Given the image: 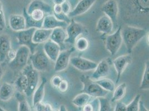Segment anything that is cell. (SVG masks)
Returning a JSON list of instances; mask_svg holds the SVG:
<instances>
[{
	"mask_svg": "<svg viewBox=\"0 0 149 111\" xmlns=\"http://www.w3.org/2000/svg\"><path fill=\"white\" fill-rule=\"evenodd\" d=\"M118 8L126 25L149 28V0H120Z\"/></svg>",
	"mask_w": 149,
	"mask_h": 111,
	"instance_id": "6da1fadb",
	"label": "cell"
},
{
	"mask_svg": "<svg viewBox=\"0 0 149 111\" xmlns=\"http://www.w3.org/2000/svg\"><path fill=\"white\" fill-rule=\"evenodd\" d=\"M148 32L146 29L130 25H125L121 28L123 41L129 53L131 54L137 44L146 36Z\"/></svg>",
	"mask_w": 149,
	"mask_h": 111,
	"instance_id": "7a4b0ae2",
	"label": "cell"
},
{
	"mask_svg": "<svg viewBox=\"0 0 149 111\" xmlns=\"http://www.w3.org/2000/svg\"><path fill=\"white\" fill-rule=\"evenodd\" d=\"M80 80L83 85L81 92L85 93L92 97L100 98L105 97L109 92L102 89L99 85L86 74H82Z\"/></svg>",
	"mask_w": 149,
	"mask_h": 111,
	"instance_id": "3957f363",
	"label": "cell"
},
{
	"mask_svg": "<svg viewBox=\"0 0 149 111\" xmlns=\"http://www.w3.org/2000/svg\"><path fill=\"white\" fill-rule=\"evenodd\" d=\"M29 60L33 68L38 72H46L51 68V60L44 52L43 48L36 49L31 54Z\"/></svg>",
	"mask_w": 149,
	"mask_h": 111,
	"instance_id": "277c9868",
	"label": "cell"
},
{
	"mask_svg": "<svg viewBox=\"0 0 149 111\" xmlns=\"http://www.w3.org/2000/svg\"><path fill=\"white\" fill-rule=\"evenodd\" d=\"M31 51L29 47L21 46L16 50V55L15 59L9 62L8 66L13 71H20L28 65Z\"/></svg>",
	"mask_w": 149,
	"mask_h": 111,
	"instance_id": "5b68a950",
	"label": "cell"
},
{
	"mask_svg": "<svg viewBox=\"0 0 149 111\" xmlns=\"http://www.w3.org/2000/svg\"><path fill=\"white\" fill-rule=\"evenodd\" d=\"M22 73L26 76L28 80V87L25 95L27 97H30L38 86L40 82L39 72L33 68L30 63L28 64L22 70Z\"/></svg>",
	"mask_w": 149,
	"mask_h": 111,
	"instance_id": "8992f818",
	"label": "cell"
},
{
	"mask_svg": "<svg viewBox=\"0 0 149 111\" xmlns=\"http://www.w3.org/2000/svg\"><path fill=\"white\" fill-rule=\"evenodd\" d=\"M121 28V27L119 26L116 31L108 35L106 38V49L111 56L115 55L118 53L123 42Z\"/></svg>",
	"mask_w": 149,
	"mask_h": 111,
	"instance_id": "52a82bcc",
	"label": "cell"
},
{
	"mask_svg": "<svg viewBox=\"0 0 149 111\" xmlns=\"http://www.w3.org/2000/svg\"><path fill=\"white\" fill-rule=\"evenodd\" d=\"M36 28H31L25 29L22 31L17 32L15 33V37L17 40L18 44L20 46H25L29 48L31 54L34 53L38 44L32 42V37Z\"/></svg>",
	"mask_w": 149,
	"mask_h": 111,
	"instance_id": "ba28073f",
	"label": "cell"
},
{
	"mask_svg": "<svg viewBox=\"0 0 149 111\" xmlns=\"http://www.w3.org/2000/svg\"><path fill=\"white\" fill-rule=\"evenodd\" d=\"M66 31L68 37L65 41V43L74 44L76 40L85 32V28L82 24L72 19L66 27Z\"/></svg>",
	"mask_w": 149,
	"mask_h": 111,
	"instance_id": "9c48e42d",
	"label": "cell"
},
{
	"mask_svg": "<svg viewBox=\"0 0 149 111\" xmlns=\"http://www.w3.org/2000/svg\"><path fill=\"white\" fill-rule=\"evenodd\" d=\"M112 64V61L110 58L102 60L97 63L95 71L91 75V78L96 81L107 77L110 74Z\"/></svg>",
	"mask_w": 149,
	"mask_h": 111,
	"instance_id": "30bf717a",
	"label": "cell"
},
{
	"mask_svg": "<svg viewBox=\"0 0 149 111\" xmlns=\"http://www.w3.org/2000/svg\"><path fill=\"white\" fill-rule=\"evenodd\" d=\"M75 51L74 47L69 49L61 51L55 61L54 71L56 72H61L68 67L72 53Z\"/></svg>",
	"mask_w": 149,
	"mask_h": 111,
	"instance_id": "8fae6325",
	"label": "cell"
},
{
	"mask_svg": "<svg viewBox=\"0 0 149 111\" xmlns=\"http://www.w3.org/2000/svg\"><path fill=\"white\" fill-rule=\"evenodd\" d=\"M70 63L74 67L81 72H87L93 70L96 68L97 65L96 62L80 56L71 57Z\"/></svg>",
	"mask_w": 149,
	"mask_h": 111,
	"instance_id": "7c38bea8",
	"label": "cell"
},
{
	"mask_svg": "<svg viewBox=\"0 0 149 111\" xmlns=\"http://www.w3.org/2000/svg\"><path fill=\"white\" fill-rule=\"evenodd\" d=\"M101 11L111 20L113 25H116L119 13L118 3L116 0H107L102 5Z\"/></svg>",
	"mask_w": 149,
	"mask_h": 111,
	"instance_id": "4fadbf2b",
	"label": "cell"
},
{
	"mask_svg": "<svg viewBox=\"0 0 149 111\" xmlns=\"http://www.w3.org/2000/svg\"><path fill=\"white\" fill-rule=\"evenodd\" d=\"M132 61V57L130 53L118 56L112 61V65L117 73L116 83H118L125 70Z\"/></svg>",
	"mask_w": 149,
	"mask_h": 111,
	"instance_id": "5bb4252c",
	"label": "cell"
},
{
	"mask_svg": "<svg viewBox=\"0 0 149 111\" xmlns=\"http://www.w3.org/2000/svg\"><path fill=\"white\" fill-rule=\"evenodd\" d=\"M97 0H80L77 5L68 15L70 18H74L87 12L93 6Z\"/></svg>",
	"mask_w": 149,
	"mask_h": 111,
	"instance_id": "9a60e30c",
	"label": "cell"
},
{
	"mask_svg": "<svg viewBox=\"0 0 149 111\" xmlns=\"http://www.w3.org/2000/svg\"><path fill=\"white\" fill-rule=\"evenodd\" d=\"M68 37L66 29L62 27L56 28L52 30L50 40L57 43L60 47L61 51L65 49V41Z\"/></svg>",
	"mask_w": 149,
	"mask_h": 111,
	"instance_id": "2e32d148",
	"label": "cell"
},
{
	"mask_svg": "<svg viewBox=\"0 0 149 111\" xmlns=\"http://www.w3.org/2000/svg\"><path fill=\"white\" fill-rule=\"evenodd\" d=\"M68 24L65 21L58 20L54 15H49L45 17L42 28L49 30H54L56 28H66Z\"/></svg>",
	"mask_w": 149,
	"mask_h": 111,
	"instance_id": "e0dca14e",
	"label": "cell"
},
{
	"mask_svg": "<svg viewBox=\"0 0 149 111\" xmlns=\"http://www.w3.org/2000/svg\"><path fill=\"white\" fill-rule=\"evenodd\" d=\"M113 28V24L111 20L106 15L100 17L96 24V30L98 32L110 35L111 33Z\"/></svg>",
	"mask_w": 149,
	"mask_h": 111,
	"instance_id": "ac0fdd59",
	"label": "cell"
},
{
	"mask_svg": "<svg viewBox=\"0 0 149 111\" xmlns=\"http://www.w3.org/2000/svg\"><path fill=\"white\" fill-rule=\"evenodd\" d=\"M44 52L52 62H55L61 52L59 45L49 40L44 44L43 47Z\"/></svg>",
	"mask_w": 149,
	"mask_h": 111,
	"instance_id": "d6986e66",
	"label": "cell"
},
{
	"mask_svg": "<svg viewBox=\"0 0 149 111\" xmlns=\"http://www.w3.org/2000/svg\"><path fill=\"white\" fill-rule=\"evenodd\" d=\"M8 22L11 30L16 32L26 29L25 17L22 15H11L9 17Z\"/></svg>",
	"mask_w": 149,
	"mask_h": 111,
	"instance_id": "ffe728a7",
	"label": "cell"
},
{
	"mask_svg": "<svg viewBox=\"0 0 149 111\" xmlns=\"http://www.w3.org/2000/svg\"><path fill=\"white\" fill-rule=\"evenodd\" d=\"M11 49V41L9 36L6 34L0 35V63L6 61L7 54Z\"/></svg>",
	"mask_w": 149,
	"mask_h": 111,
	"instance_id": "44dd1931",
	"label": "cell"
},
{
	"mask_svg": "<svg viewBox=\"0 0 149 111\" xmlns=\"http://www.w3.org/2000/svg\"><path fill=\"white\" fill-rule=\"evenodd\" d=\"M38 9L43 11L45 13L50 14L53 11L52 7L42 0H33L29 5L26 11L29 15L34 10Z\"/></svg>",
	"mask_w": 149,
	"mask_h": 111,
	"instance_id": "7402d4cb",
	"label": "cell"
},
{
	"mask_svg": "<svg viewBox=\"0 0 149 111\" xmlns=\"http://www.w3.org/2000/svg\"><path fill=\"white\" fill-rule=\"evenodd\" d=\"M52 31V30L43 28L36 29L32 37V42L37 44L45 43L50 40Z\"/></svg>",
	"mask_w": 149,
	"mask_h": 111,
	"instance_id": "603a6c76",
	"label": "cell"
},
{
	"mask_svg": "<svg viewBox=\"0 0 149 111\" xmlns=\"http://www.w3.org/2000/svg\"><path fill=\"white\" fill-rule=\"evenodd\" d=\"M47 82V79L45 77L42 78L41 82L37 86L36 89L32 94V105L33 106L38 103L42 102L45 97V86Z\"/></svg>",
	"mask_w": 149,
	"mask_h": 111,
	"instance_id": "cb8c5ba5",
	"label": "cell"
},
{
	"mask_svg": "<svg viewBox=\"0 0 149 111\" xmlns=\"http://www.w3.org/2000/svg\"><path fill=\"white\" fill-rule=\"evenodd\" d=\"M15 87L13 85L4 82L0 87V99L2 101L7 102L10 100L15 94Z\"/></svg>",
	"mask_w": 149,
	"mask_h": 111,
	"instance_id": "d4e9b609",
	"label": "cell"
},
{
	"mask_svg": "<svg viewBox=\"0 0 149 111\" xmlns=\"http://www.w3.org/2000/svg\"><path fill=\"white\" fill-rule=\"evenodd\" d=\"M92 97L85 93L81 92L76 95L72 100L73 105L77 107H83L91 101Z\"/></svg>",
	"mask_w": 149,
	"mask_h": 111,
	"instance_id": "484cf974",
	"label": "cell"
},
{
	"mask_svg": "<svg viewBox=\"0 0 149 111\" xmlns=\"http://www.w3.org/2000/svg\"><path fill=\"white\" fill-rule=\"evenodd\" d=\"M127 84L123 82L119 85L117 87H115L111 99L112 102H115L120 101L121 99L124 97L126 93Z\"/></svg>",
	"mask_w": 149,
	"mask_h": 111,
	"instance_id": "4316f807",
	"label": "cell"
},
{
	"mask_svg": "<svg viewBox=\"0 0 149 111\" xmlns=\"http://www.w3.org/2000/svg\"><path fill=\"white\" fill-rule=\"evenodd\" d=\"M15 87L18 92L25 94L28 87V80L25 74L21 73L17 77L15 82Z\"/></svg>",
	"mask_w": 149,
	"mask_h": 111,
	"instance_id": "83f0119b",
	"label": "cell"
},
{
	"mask_svg": "<svg viewBox=\"0 0 149 111\" xmlns=\"http://www.w3.org/2000/svg\"><path fill=\"white\" fill-rule=\"evenodd\" d=\"M16 97L18 101V111H31V108L29 103L26 99V96L23 93L17 92L16 93Z\"/></svg>",
	"mask_w": 149,
	"mask_h": 111,
	"instance_id": "f1b7e54d",
	"label": "cell"
},
{
	"mask_svg": "<svg viewBox=\"0 0 149 111\" xmlns=\"http://www.w3.org/2000/svg\"><path fill=\"white\" fill-rule=\"evenodd\" d=\"M25 17V21H26V28H41L42 27V21H36L31 18L30 15H29L26 9L24 8V13L22 15Z\"/></svg>",
	"mask_w": 149,
	"mask_h": 111,
	"instance_id": "f546056e",
	"label": "cell"
},
{
	"mask_svg": "<svg viewBox=\"0 0 149 111\" xmlns=\"http://www.w3.org/2000/svg\"><path fill=\"white\" fill-rule=\"evenodd\" d=\"M74 46L75 50H77L79 52H84L88 49L90 43L86 37L81 36L78 37L76 40Z\"/></svg>",
	"mask_w": 149,
	"mask_h": 111,
	"instance_id": "4dcf8cb0",
	"label": "cell"
},
{
	"mask_svg": "<svg viewBox=\"0 0 149 111\" xmlns=\"http://www.w3.org/2000/svg\"><path fill=\"white\" fill-rule=\"evenodd\" d=\"M149 88V62L147 60L145 62V68L143 77L140 83V88L142 90H148Z\"/></svg>",
	"mask_w": 149,
	"mask_h": 111,
	"instance_id": "1f68e13d",
	"label": "cell"
},
{
	"mask_svg": "<svg viewBox=\"0 0 149 111\" xmlns=\"http://www.w3.org/2000/svg\"><path fill=\"white\" fill-rule=\"evenodd\" d=\"M96 82L102 89L109 92H113L116 87L113 81L109 78H102L99 80H96Z\"/></svg>",
	"mask_w": 149,
	"mask_h": 111,
	"instance_id": "d6a6232c",
	"label": "cell"
},
{
	"mask_svg": "<svg viewBox=\"0 0 149 111\" xmlns=\"http://www.w3.org/2000/svg\"><path fill=\"white\" fill-rule=\"evenodd\" d=\"M99 101L98 98L91 101L82 108V111H99Z\"/></svg>",
	"mask_w": 149,
	"mask_h": 111,
	"instance_id": "836d02e7",
	"label": "cell"
},
{
	"mask_svg": "<svg viewBox=\"0 0 149 111\" xmlns=\"http://www.w3.org/2000/svg\"><path fill=\"white\" fill-rule=\"evenodd\" d=\"M141 94H137L129 105H126L127 111H138L139 109V103L141 100Z\"/></svg>",
	"mask_w": 149,
	"mask_h": 111,
	"instance_id": "e575fe53",
	"label": "cell"
},
{
	"mask_svg": "<svg viewBox=\"0 0 149 111\" xmlns=\"http://www.w3.org/2000/svg\"><path fill=\"white\" fill-rule=\"evenodd\" d=\"M99 101V111H112L110 100L105 97L98 98Z\"/></svg>",
	"mask_w": 149,
	"mask_h": 111,
	"instance_id": "d590c367",
	"label": "cell"
},
{
	"mask_svg": "<svg viewBox=\"0 0 149 111\" xmlns=\"http://www.w3.org/2000/svg\"><path fill=\"white\" fill-rule=\"evenodd\" d=\"M30 15L32 19L36 21H42L46 16V13L41 10L36 9L33 10Z\"/></svg>",
	"mask_w": 149,
	"mask_h": 111,
	"instance_id": "8d00e7d4",
	"label": "cell"
},
{
	"mask_svg": "<svg viewBox=\"0 0 149 111\" xmlns=\"http://www.w3.org/2000/svg\"><path fill=\"white\" fill-rule=\"evenodd\" d=\"M35 111H51L53 108L49 103H45L41 102L33 106Z\"/></svg>",
	"mask_w": 149,
	"mask_h": 111,
	"instance_id": "74e56055",
	"label": "cell"
},
{
	"mask_svg": "<svg viewBox=\"0 0 149 111\" xmlns=\"http://www.w3.org/2000/svg\"><path fill=\"white\" fill-rule=\"evenodd\" d=\"M6 26V19L3 10V6L0 1V31H3Z\"/></svg>",
	"mask_w": 149,
	"mask_h": 111,
	"instance_id": "f35d334b",
	"label": "cell"
},
{
	"mask_svg": "<svg viewBox=\"0 0 149 111\" xmlns=\"http://www.w3.org/2000/svg\"><path fill=\"white\" fill-rule=\"evenodd\" d=\"M61 5L62 8V12L65 15L68 16L69 13L72 11V7L70 3L68 2V1L66 0Z\"/></svg>",
	"mask_w": 149,
	"mask_h": 111,
	"instance_id": "ab89813d",
	"label": "cell"
},
{
	"mask_svg": "<svg viewBox=\"0 0 149 111\" xmlns=\"http://www.w3.org/2000/svg\"><path fill=\"white\" fill-rule=\"evenodd\" d=\"M62 80V77L58 75L54 76L51 79V84L54 87L58 88Z\"/></svg>",
	"mask_w": 149,
	"mask_h": 111,
	"instance_id": "60d3db41",
	"label": "cell"
},
{
	"mask_svg": "<svg viewBox=\"0 0 149 111\" xmlns=\"http://www.w3.org/2000/svg\"><path fill=\"white\" fill-rule=\"evenodd\" d=\"M68 87H69V85H68V82L66 80H62L61 83L60 84L59 86L57 88L61 92L64 93L68 91Z\"/></svg>",
	"mask_w": 149,
	"mask_h": 111,
	"instance_id": "b9f144b4",
	"label": "cell"
},
{
	"mask_svg": "<svg viewBox=\"0 0 149 111\" xmlns=\"http://www.w3.org/2000/svg\"><path fill=\"white\" fill-rule=\"evenodd\" d=\"M114 111H127L126 105L121 101H118L115 105Z\"/></svg>",
	"mask_w": 149,
	"mask_h": 111,
	"instance_id": "7bdbcfd3",
	"label": "cell"
},
{
	"mask_svg": "<svg viewBox=\"0 0 149 111\" xmlns=\"http://www.w3.org/2000/svg\"><path fill=\"white\" fill-rule=\"evenodd\" d=\"M16 55V50L11 49L8 52L7 54L6 60H8L9 62H11L15 59Z\"/></svg>",
	"mask_w": 149,
	"mask_h": 111,
	"instance_id": "ee69618b",
	"label": "cell"
},
{
	"mask_svg": "<svg viewBox=\"0 0 149 111\" xmlns=\"http://www.w3.org/2000/svg\"><path fill=\"white\" fill-rule=\"evenodd\" d=\"M53 11L54 13L55 16L58 15L62 13V8L61 5H54V7H52Z\"/></svg>",
	"mask_w": 149,
	"mask_h": 111,
	"instance_id": "f6af8a7d",
	"label": "cell"
},
{
	"mask_svg": "<svg viewBox=\"0 0 149 111\" xmlns=\"http://www.w3.org/2000/svg\"><path fill=\"white\" fill-rule=\"evenodd\" d=\"M138 111H149V110L145 107V105H144V103L141 100H140V103H139V109Z\"/></svg>",
	"mask_w": 149,
	"mask_h": 111,
	"instance_id": "bcb514c9",
	"label": "cell"
},
{
	"mask_svg": "<svg viewBox=\"0 0 149 111\" xmlns=\"http://www.w3.org/2000/svg\"><path fill=\"white\" fill-rule=\"evenodd\" d=\"M66 0H53L54 5H61Z\"/></svg>",
	"mask_w": 149,
	"mask_h": 111,
	"instance_id": "7dc6e473",
	"label": "cell"
},
{
	"mask_svg": "<svg viewBox=\"0 0 149 111\" xmlns=\"http://www.w3.org/2000/svg\"><path fill=\"white\" fill-rule=\"evenodd\" d=\"M68 111L67 110L66 107L64 105H61L60 107V111Z\"/></svg>",
	"mask_w": 149,
	"mask_h": 111,
	"instance_id": "c3c4849f",
	"label": "cell"
},
{
	"mask_svg": "<svg viewBox=\"0 0 149 111\" xmlns=\"http://www.w3.org/2000/svg\"><path fill=\"white\" fill-rule=\"evenodd\" d=\"M3 74V69L2 68L1 66L0 65V82H1V80H2Z\"/></svg>",
	"mask_w": 149,
	"mask_h": 111,
	"instance_id": "681fc988",
	"label": "cell"
},
{
	"mask_svg": "<svg viewBox=\"0 0 149 111\" xmlns=\"http://www.w3.org/2000/svg\"><path fill=\"white\" fill-rule=\"evenodd\" d=\"M0 111H6L5 110H4L2 107H1V106H0Z\"/></svg>",
	"mask_w": 149,
	"mask_h": 111,
	"instance_id": "f907efd6",
	"label": "cell"
},
{
	"mask_svg": "<svg viewBox=\"0 0 149 111\" xmlns=\"http://www.w3.org/2000/svg\"><path fill=\"white\" fill-rule=\"evenodd\" d=\"M51 111H57V110H52Z\"/></svg>",
	"mask_w": 149,
	"mask_h": 111,
	"instance_id": "816d5d0a",
	"label": "cell"
}]
</instances>
